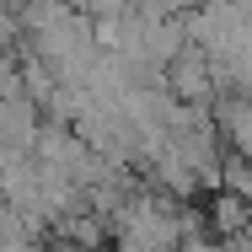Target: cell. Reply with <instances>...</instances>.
<instances>
[{"label":"cell","instance_id":"6da1fadb","mask_svg":"<svg viewBox=\"0 0 252 252\" xmlns=\"http://www.w3.org/2000/svg\"><path fill=\"white\" fill-rule=\"evenodd\" d=\"M215 188H220V193H236V199L252 204V156L225 151V156H220V177H215Z\"/></svg>","mask_w":252,"mask_h":252},{"label":"cell","instance_id":"7a4b0ae2","mask_svg":"<svg viewBox=\"0 0 252 252\" xmlns=\"http://www.w3.org/2000/svg\"><path fill=\"white\" fill-rule=\"evenodd\" d=\"M59 252H102V247H64V242H59Z\"/></svg>","mask_w":252,"mask_h":252}]
</instances>
